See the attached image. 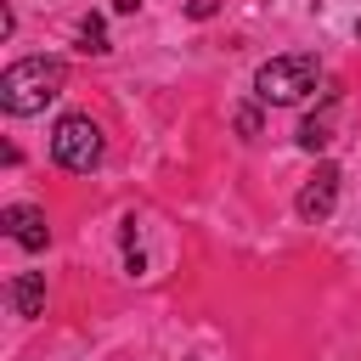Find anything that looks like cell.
<instances>
[{
	"instance_id": "6da1fadb",
	"label": "cell",
	"mask_w": 361,
	"mask_h": 361,
	"mask_svg": "<svg viewBox=\"0 0 361 361\" xmlns=\"http://www.w3.org/2000/svg\"><path fill=\"white\" fill-rule=\"evenodd\" d=\"M68 85V68L56 56H23L0 73V107L6 113H45V102H56Z\"/></svg>"
},
{
	"instance_id": "7a4b0ae2",
	"label": "cell",
	"mask_w": 361,
	"mask_h": 361,
	"mask_svg": "<svg viewBox=\"0 0 361 361\" xmlns=\"http://www.w3.org/2000/svg\"><path fill=\"white\" fill-rule=\"evenodd\" d=\"M310 90H316V56L310 51H282V56L259 62V73H254V96L271 107H293Z\"/></svg>"
},
{
	"instance_id": "3957f363",
	"label": "cell",
	"mask_w": 361,
	"mask_h": 361,
	"mask_svg": "<svg viewBox=\"0 0 361 361\" xmlns=\"http://www.w3.org/2000/svg\"><path fill=\"white\" fill-rule=\"evenodd\" d=\"M102 124L90 118V113H68V118H56V130H51V158L62 164V169H73V175H90L96 164H102Z\"/></svg>"
},
{
	"instance_id": "277c9868",
	"label": "cell",
	"mask_w": 361,
	"mask_h": 361,
	"mask_svg": "<svg viewBox=\"0 0 361 361\" xmlns=\"http://www.w3.org/2000/svg\"><path fill=\"white\" fill-rule=\"evenodd\" d=\"M338 180H344V175H338L333 164H316V175H310V180L299 186V197H293L299 220H310V226H316V220H327V214H333V203H338Z\"/></svg>"
},
{
	"instance_id": "5b68a950",
	"label": "cell",
	"mask_w": 361,
	"mask_h": 361,
	"mask_svg": "<svg viewBox=\"0 0 361 361\" xmlns=\"http://www.w3.org/2000/svg\"><path fill=\"white\" fill-rule=\"evenodd\" d=\"M0 226H6V237H11V243H23L28 254H39V248L51 243L45 209H34V203H11V209H0Z\"/></svg>"
},
{
	"instance_id": "8992f818",
	"label": "cell",
	"mask_w": 361,
	"mask_h": 361,
	"mask_svg": "<svg viewBox=\"0 0 361 361\" xmlns=\"http://www.w3.org/2000/svg\"><path fill=\"white\" fill-rule=\"evenodd\" d=\"M11 305H17V316H39L45 310V276L39 271H23L11 282Z\"/></svg>"
},
{
	"instance_id": "52a82bcc",
	"label": "cell",
	"mask_w": 361,
	"mask_h": 361,
	"mask_svg": "<svg viewBox=\"0 0 361 361\" xmlns=\"http://www.w3.org/2000/svg\"><path fill=\"white\" fill-rule=\"evenodd\" d=\"M79 51H90V56H107V51H113L102 17H79Z\"/></svg>"
},
{
	"instance_id": "ba28073f",
	"label": "cell",
	"mask_w": 361,
	"mask_h": 361,
	"mask_svg": "<svg viewBox=\"0 0 361 361\" xmlns=\"http://www.w3.org/2000/svg\"><path fill=\"white\" fill-rule=\"evenodd\" d=\"M327 141H333L327 118H305V124H299V147H305V152H316V147H327Z\"/></svg>"
},
{
	"instance_id": "9c48e42d",
	"label": "cell",
	"mask_w": 361,
	"mask_h": 361,
	"mask_svg": "<svg viewBox=\"0 0 361 361\" xmlns=\"http://www.w3.org/2000/svg\"><path fill=\"white\" fill-rule=\"evenodd\" d=\"M237 130H243V135H254V130H259V113H254V107H243V113H237Z\"/></svg>"
},
{
	"instance_id": "30bf717a",
	"label": "cell",
	"mask_w": 361,
	"mask_h": 361,
	"mask_svg": "<svg viewBox=\"0 0 361 361\" xmlns=\"http://www.w3.org/2000/svg\"><path fill=\"white\" fill-rule=\"evenodd\" d=\"M355 34H361V23H355Z\"/></svg>"
}]
</instances>
